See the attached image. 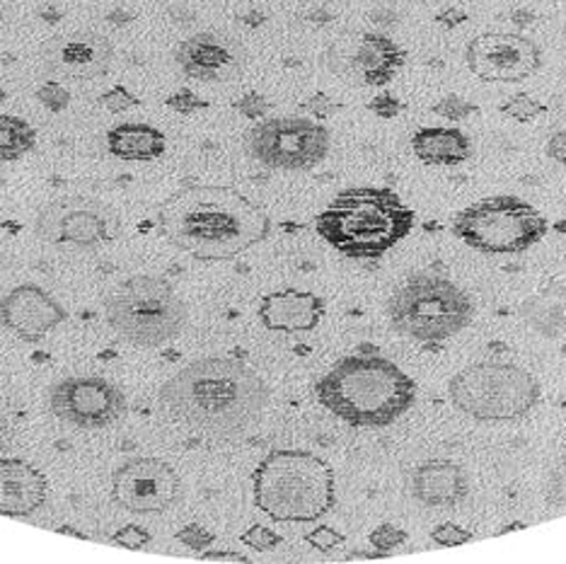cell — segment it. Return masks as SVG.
I'll return each instance as SVG.
<instances>
[{
  "instance_id": "6da1fadb",
  "label": "cell",
  "mask_w": 566,
  "mask_h": 564,
  "mask_svg": "<svg viewBox=\"0 0 566 564\" xmlns=\"http://www.w3.org/2000/svg\"><path fill=\"white\" fill-rule=\"evenodd\" d=\"M163 238L199 262H230L272 236V218L233 187L189 185L158 209Z\"/></svg>"
},
{
  "instance_id": "7a4b0ae2",
  "label": "cell",
  "mask_w": 566,
  "mask_h": 564,
  "mask_svg": "<svg viewBox=\"0 0 566 564\" xmlns=\"http://www.w3.org/2000/svg\"><path fill=\"white\" fill-rule=\"evenodd\" d=\"M269 397L272 390L252 366L228 356H206L165 383L160 407L177 425L235 436L262 419Z\"/></svg>"
},
{
  "instance_id": "3957f363",
  "label": "cell",
  "mask_w": 566,
  "mask_h": 564,
  "mask_svg": "<svg viewBox=\"0 0 566 564\" xmlns=\"http://www.w3.org/2000/svg\"><path fill=\"white\" fill-rule=\"evenodd\" d=\"M317 403L356 429H382L417 403V383L390 358L352 354L339 358L315 386Z\"/></svg>"
},
{
  "instance_id": "277c9868",
  "label": "cell",
  "mask_w": 566,
  "mask_h": 564,
  "mask_svg": "<svg viewBox=\"0 0 566 564\" xmlns=\"http://www.w3.org/2000/svg\"><path fill=\"white\" fill-rule=\"evenodd\" d=\"M417 216L385 187L344 189L315 218L319 238L349 260H380L411 233Z\"/></svg>"
},
{
  "instance_id": "5b68a950",
  "label": "cell",
  "mask_w": 566,
  "mask_h": 564,
  "mask_svg": "<svg viewBox=\"0 0 566 564\" xmlns=\"http://www.w3.org/2000/svg\"><path fill=\"white\" fill-rule=\"evenodd\" d=\"M256 509L279 523H313L337 504L334 470L301 448H279L262 458L252 476Z\"/></svg>"
},
{
  "instance_id": "8992f818",
  "label": "cell",
  "mask_w": 566,
  "mask_h": 564,
  "mask_svg": "<svg viewBox=\"0 0 566 564\" xmlns=\"http://www.w3.org/2000/svg\"><path fill=\"white\" fill-rule=\"evenodd\" d=\"M105 320L124 342L153 349L182 335L189 307L170 281L132 276L105 299Z\"/></svg>"
},
{
  "instance_id": "52a82bcc",
  "label": "cell",
  "mask_w": 566,
  "mask_h": 564,
  "mask_svg": "<svg viewBox=\"0 0 566 564\" xmlns=\"http://www.w3.org/2000/svg\"><path fill=\"white\" fill-rule=\"evenodd\" d=\"M390 325L407 340L436 344L455 337L474 320V303L455 281L436 274L407 279L388 301Z\"/></svg>"
},
{
  "instance_id": "ba28073f",
  "label": "cell",
  "mask_w": 566,
  "mask_h": 564,
  "mask_svg": "<svg viewBox=\"0 0 566 564\" xmlns=\"http://www.w3.org/2000/svg\"><path fill=\"white\" fill-rule=\"evenodd\" d=\"M448 400L470 419L513 421L533 412L539 403V383L516 364L482 362L448 380Z\"/></svg>"
},
{
  "instance_id": "9c48e42d",
  "label": "cell",
  "mask_w": 566,
  "mask_h": 564,
  "mask_svg": "<svg viewBox=\"0 0 566 564\" xmlns=\"http://www.w3.org/2000/svg\"><path fill=\"white\" fill-rule=\"evenodd\" d=\"M549 223L518 197H489L453 218V236L468 248L486 254H518L547 236Z\"/></svg>"
},
{
  "instance_id": "30bf717a",
  "label": "cell",
  "mask_w": 566,
  "mask_h": 564,
  "mask_svg": "<svg viewBox=\"0 0 566 564\" xmlns=\"http://www.w3.org/2000/svg\"><path fill=\"white\" fill-rule=\"evenodd\" d=\"M250 156L269 170L305 173L329 156L327 126L305 117H274L254 124L244 138Z\"/></svg>"
},
{
  "instance_id": "8fae6325",
  "label": "cell",
  "mask_w": 566,
  "mask_h": 564,
  "mask_svg": "<svg viewBox=\"0 0 566 564\" xmlns=\"http://www.w3.org/2000/svg\"><path fill=\"white\" fill-rule=\"evenodd\" d=\"M49 409L63 425L83 431L117 427L128 405L119 386L99 376H69L49 390Z\"/></svg>"
},
{
  "instance_id": "7c38bea8",
  "label": "cell",
  "mask_w": 566,
  "mask_h": 564,
  "mask_svg": "<svg viewBox=\"0 0 566 564\" xmlns=\"http://www.w3.org/2000/svg\"><path fill=\"white\" fill-rule=\"evenodd\" d=\"M182 478L160 458H132L112 476V502L138 516L165 514L182 502Z\"/></svg>"
},
{
  "instance_id": "4fadbf2b",
  "label": "cell",
  "mask_w": 566,
  "mask_h": 564,
  "mask_svg": "<svg viewBox=\"0 0 566 564\" xmlns=\"http://www.w3.org/2000/svg\"><path fill=\"white\" fill-rule=\"evenodd\" d=\"M34 233L49 246L97 248L117 236V216L95 199L63 197L44 203L34 218Z\"/></svg>"
},
{
  "instance_id": "5bb4252c",
  "label": "cell",
  "mask_w": 566,
  "mask_h": 564,
  "mask_svg": "<svg viewBox=\"0 0 566 564\" xmlns=\"http://www.w3.org/2000/svg\"><path fill=\"white\" fill-rule=\"evenodd\" d=\"M465 63L484 83H523L543 69V49L516 32H484L468 42Z\"/></svg>"
},
{
  "instance_id": "9a60e30c",
  "label": "cell",
  "mask_w": 566,
  "mask_h": 564,
  "mask_svg": "<svg viewBox=\"0 0 566 564\" xmlns=\"http://www.w3.org/2000/svg\"><path fill=\"white\" fill-rule=\"evenodd\" d=\"M114 61V44L97 32H71L49 40L42 63L49 73L66 81L102 79Z\"/></svg>"
},
{
  "instance_id": "2e32d148",
  "label": "cell",
  "mask_w": 566,
  "mask_h": 564,
  "mask_svg": "<svg viewBox=\"0 0 566 564\" xmlns=\"http://www.w3.org/2000/svg\"><path fill=\"white\" fill-rule=\"evenodd\" d=\"M175 61L187 79L199 83H230L242 73L244 54L238 42L223 34L199 32L177 44Z\"/></svg>"
},
{
  "instance_id": "e0dca14e",
  "label": "cell",
  "mask_w": 566,
  "mask_h": 564,
  "mask_svg": "<svg viewBox=\"0 0 566 564\" xmlns=\"http://www.w3.org/2000/svg\"><path fill=\"white\" fill-rule=\"evenodd\" d=\"M66 320V307L36 284H20L0 299V325L24 342L44 340Z\"/></svg>"
},
{
  "instance_id": "ac0fdd59",
  "label": "cell",
  "mask_w": 566,
  "mask_h": 564,
  "mask_svg": "<svg viewBox=\"0 0 566 564\" xmlns=\"http://www.w3.org/2000/svg\"><path fill=\"white\" fill-rule=\"evenodd\" d=\"M49 482L22 458H0V516L30 519L46 504Z\"/></svg>"
},
{
  "instance_id": "d6986e66",
  "label": "cell",
  "mask_w": 566,
  "mask_h": 564,
  "mask_svg": "<svg viewBox=\"0 0 566 564\" xmlns=\"http://www.w3.org/2000/svg\"><path fill=\"white\" fill-rule=\"evenodd\" d=\"M327 305L313 291L281 289L266 293L260 303V323L272 332H311L325 317Z\"/></svg>"
},
{
  "instance_id": "ffe728a7",
  "label": "cell",
  "mask_w": 566,
  "mask_h": 564,
  "mask_svg": "<svg viewBox=\"0 0 566 564\" xmlns=\"http://www.w3.org/2000/svg\"><path fill=\"white\" fill-rule=\"evenodd\" d=\"M407 490L423 506L450 509L468 499L470 478L453 460H429L411 472Z\"/></svg>"
},
{
  "instance_id": "44dd1931",
  "label": "cell",
  "mask_w": 566,
  "mask_h": 564,
  "mask_svg": "<svg viewBox=\"0 0 566 564\" xmlns=\"http://www.w3.org/2000/svg\"><path fill=\"white\" fill-rule=\"evenodd\" d=\"M407 61L405 49L392 42L390 36L378 32H366L358 42L354 54V66L361 73L366 85H388L397 73L402 71Z\"/></svg>"
},
{
  "instance_id": "7402d4cb",
  "label": "cell",
  "mask_w": 566,
  "mask_h": 564,
  "mask_svg": "<svg viewBox=\"0 0 566 564\" xmlns=\"http://www.w3.org/2000/svg\"><path fill=\"white\" fill-rule=\"evenodd\" d=\"M411 150L423 165L455 168V165L470 160L472 140L455 126H423L411 136Z\"/></svg>"
},
{
  "instance_id": "603a6c76",
  "label": "cell",
  "mask_w": 566,
  "mask_h": 564,
  "mask_svg": "<svg viewBox=\"0 0 566 564\" xmlns=\"http://www.w3.org/2000/svg\"><path fill=\"white\" fill-rule=\"evenodd\" d=\"M107 148L119 160L150 163L163 156L167 148V138L156 126L144 122H126L109 129Z\"/></svg>"
},
{
  "instance_id": "cb8c5ba5",
  "label": "cell",
  "mask_w": 566,
  "mask_h": 564,
  "mask_svg": "<svg viewBox=\"0 0 566 564\" xmlns=\"http://www.w3.org/2000/svg\"><path fill=\"white\" fill-rule=\"evenodd\" d=\"M523 323L547 340L566 337V289L547 286L533 293L518 307Z\"/></svg>"
},
{
  "instance_id": "d4e9b609",
  "label": "cell",
  "mask_w": 566,
  "mask_h": 564,
  "mask_svg": "<svg viewBox=\"0 0 566 564\" xmlns=\"http://www.w3.org/2000/svg\"><path fill=\"white\" fill-rule=\"evenodd\" d=\"M36 146V132L30 122L12 114H0V163H12L28 156Z\"/></svg>"
},
{
  "instance_id": "484cf974",
  "label": "cell",
  "mask_w": 566,
  "mask_h": 564,
  "mask_svg": "<svg viewBox=\"0 0 566 564\" xmlns=\"http://www.w3.org/2000/svg\"><path fill=\"white\" fill-rule=\"evenodd\" d=\"M499 109H501V114H506V117L516 119V122H521V124H527V122L537 119L539 114H545V112H547V105H543V102H537V100L531 97V95L518 93V95L509 97Z\"/></svg>"
},
{
  "instance_id": "4316f807",
  "label": "cell",
  "mask_w": 566,
  "mask_h": 564,
  "mask_svg": "<svg viewBox=\"0 0 566 564\" xmlns=\"http://www.w3.org/2000/svg\"><path fill=\"white\" fill-rule=\"evenodd\" d=\"M431 112L439 114V117H443L448 122H465L472 117V114H478L480 107L460 95H446L443 100L436 102Z\"/></svg>"
},
{
  "instance_id": "83f0119b",
  "label": "cell",
  "mask_w": 566,
  "mask_h": 564,
  "mask_svg": "<svg viewBox=\"0 0 566 564\" xmlns=\"http://www.w3.org/2000/svg\"><path fill=\"white\" fill-rule=\"evenodd\" d=\"M34 97H36V102H40L44 109L54 112V114L66 112L69 105H71V93L59 81H46L44 85L36 87Z\"/></svg>"
},
{
  "instance_id": "f1b7e54d",
  "label": "cell",
  "mask_w": 566,
  "mask_h": 564,
  "mask_svg": "<svg viewBox=\"0 0 566 564\" xmlns=\"http://www.w3.org/2000/svg\"><path fill=\"white\" fill-rule=\"evenodd\" d=\"M545 502L552 509H566V458L549 470L545 480Z\"/></svg>"
},
{
  "instance_id": "f546056e",
  "label": "cell",
  "mask_w": 566,
  "mask_h": 564,
  "mask_svg": "<svg viewBox=\"0 0 566 564\" xmlns=\"http://www.w3.org/2000/svg\"><path fill=\"white\" fill-rule=\"evenodd\" d=\"M165 105L170 107L172 112H177V114H185V117H189V114H197V112H203V109H209L211 105L206 100H201L195 90H189V87H179L175 95H170L165 100Z\"/></svg>"
},
{
  "instance_id": "4dcf8cb0",
  "label": "cell",
  "mask_w": 566,
  "mask_h": 564,
  "mask_svg": "<svg viewBox=\"0 0 566 564\" xmlns=\"http://www.w3.org/2000/svg\"><path fill=\"white\" fill-rule=\"evenodd\" d=\"M402 543H407V533L392 523H382L370 533V545L380 550V555H388L390 550H397Z\"/></svg>"
},
{
  "instance_id": "1f68e13d",
  "label": "cell",
  "mask_w": 566,
  "mask_h": 564,
  "mask_svg": "<svg viewBox=\"0 0 566 564\" xmlns=\"http://www.w3.org/2000/svg\"><path fill=\"white\" fill-rule=\"evenodd\" d=\"M240 541L248 547L256 550V553H269V550H274L276 545H281V535L272 529H266V525L256 523V525H252V529L242 533Z\"/></svg>"
},
{
  "instance_id": "d6a6232c",
  "label": "cell",
  "mask_w": 566,
  "mask_h": 564,
  "mask_svg": "<svg viewBox=\"0 0 566 564\" xmlns=\"http://www.w3.org/2000/svg\"><path fill=\"white\" fill-rule=\"evenodd\" d=\"M99 105L112 114H122V112L138 107L140 100L134 93H128L124 85H114L112 90H107V93L99 95Z\"/></svg>"
},
{
  "instance_id": "836d02e7",
  "label": "cell",
  "mask_w": 566,
  "mask_h": 564,
  "mask_svg": "<svg viewBox=\"0 0 566 564\" xmlns=\"http://www.w3.org/2000/svg\"><path fill=\"white\" fill-rule=\"evenodd\" d=\"M431 541L441 547H458L472 541V533L458 523H441L431 531Z\"/></svg>"
},
{
  "instance_id": "e575fe53",
  "label": "cell",
  "mask_w": 566,
  "mask_h": 564,
  "mask_svg": "<svg viewBox=\"0 0 566 564\" xmlns=\"http://www.w3.org/2000/svg\"><path fill=\"white\" fill-rule=\"evenodd\" d=\"M244 119H252V122H262L269 109H272V102H269L264 95L260 93H248L242 95L235 105H233Z\"/></svg>"
},
{
  "instance_id": "d590c367",
  "label": "cell",
  "mask_w": 566,
  "mask_h": 564,
  "mask_svg": "<svg viewBox=\"0 0 566 564\" xmlns=\"http://www.w3.org/2000/svg\"><path fill=\"white\" fill-rule=\"evenodd\" d=\"M150 541H153L150 531H146L144 525H134V523L124 525V529L114 533L112 537L114 545L126 547V550H144L146 545H150Z\"/></svg>"
},
{
  "instance_id": "8d00e7d4",
  "label": "cell",
  "mask_w": 566,
  "mask_h": 564,
  "mask_svg": "<svg viewBox=\"0 0 566 564\" xmlns=\"http://www.w3.org/2000/svg\"><path fill=\"white\" fill-rule=\"evenodd\" d=\"M177 541L187 545V547H191V550H209L216 541V535L209 529H203V525H199V523H189L177 533Z\"/></svg>"
},
{
  "instance_id": "74e56055",
  "label": "cell",
  "mask_w": 566,
  "mask_h": 564,
  "mask_svg": "<svg viewBox=\"0 0 566 564\" xmlns=\"http://www.w3.org/2000/svg\"><path fill=\"white\" fill-rule=\"evenodd\" d=\"M305 541L311 543L315 550H319V553H332L334 547L344 545L346 537L339 531L329 529V525H319V529H315L313 533L305 535Z\"/></svg>"
},
{
  "instance_id": "f35d334b",
  "label": "cell",
  "mask_w": 566,
  "mask_h": 564,
  "mask_svg": "<svg viewBox=\"0 0 566 564\" xmlns=\"http://www.w3.org/2000/svg\"><path fill=\"white\" fill-rule=\"evenodd\" d=\"M368 109L376 114V117H380V119H395V117H400L402 102L397 100L395 95H390V93H380L378 97H373L368 102Z\"/></svg>"
},
{
  "instance_id": "ab89813d",
  "label": "cell",
  "mask_w": 566,
  "mask_h": 564,
  "mask_svg": "<svg viewBox=\"0 0 566 564\" xmlns=\"http://www.w3.org/2000/svg\"><path fill=\"white\" fill-rule=\"evenodd\" d=\"M307 112L313 114V117H317V119H329L334 112L339 109V105L337 102H334L329 95H325V93H315L311 100L305 102L303 105Z\"/></svg>"
},
{
  "instance_id": "60d3db41",
  "label": "cell",
  "mask_w": 566,
  "mask_h": 564,
  "mask_svg": "<svg viewBox=\"0 0 566 564\" xmlns=\"http://www.w3.org/2000/svg\"><path fill=\"white\" fill-rule=\"evenodd\" d=\"M465 22H468V12L460 8H446L439 12V15H436V24H441V28H446V30H455Z\"/></svg>"
},
{
  "instance_id": "b9f144b4",
  "label": "cell",
  "mask_w": 566,
  "mask_h": 564,
  "mask_svg": "<svg viewBox=\"0 0 566 564\" xmlns=\"http://www.w3.org/2000/svg\"><path fill=\"white\" fill-rule=\"evenodd\" d=\"M545 150H547V156L552 160L564 165V168H566V129H562V132H557L555 136H552L547 140V148Z\"/></svg>"
},
{
  "instance_id": "7bdbcfd3",
  "label": "cell",
  "mask_w": 566,
  "mask_h": 564,
  "mask_svg": "<svg viewBox=\"0 0 566 564\" xmlns=\"http://www.w3.org/2000/svg\"><path fill=\"white\" fill-rule=\"evenodd\" d=\"M203 562H250L248 555L230 553V550H209V553H201Z\"/></svg>"
},
{
  "instance_id": "ee69618b",
  "label": "cell",
  "mask_w": 566,
  "mask_h": 564,
  "mask_svg": "<svg viewBox=\"0 0 566 564\" xmlns=\"http://www.w3.org/2000/svg\"><path fill=\"white\" fill-rule=\"evenodd\" d=\"M59 533H66V535H75V537H83V541H85V537H87V535H83L81 531H75V529H71V525H61V529H59Z\"/></svg>"
},
{
  "instance_id": "f6af8a7d",
  "label": "cell",
  "mask_w": 566,
  "mask_h": 564,
  "mask_svg": "<svg viewBox=\"0 0 566 564\" xmlns=\"http://www.w3.org/2000/svg\"><path fill=\"white\" fill-rule=\"evenodd\" d=\"M518 529H525V523H511V525H504V529L499 531V535H504V533H511V531H518Z\"/></svg>"
},
{
  "instance_id": "bcb514c9",
  "label": "cell",
  "mask_w": 566,
  "mask_h": 564,
  "mask_svg": "<svg viewBox=\"0 0 566 564\" xmlns=\"http://www.w3.org/2000/svg\"><path fill=\"white\" fill-rule=\"evenodd\" d=\"M6 97H8V95H6V90H3V87H0V105H3V102H6Z\"/></svg>"
},
{
  "instance_id": "7dc6e473",
  "label": "cell",
  "mask_w": 566,
  "mask_h": 564,
  "mask_svg": "<svg viewBox=\"0 0 566 564\" xmlns=\"http://www.w3.org/2000/svg\"><path fill=\"white\" fill-rule=\"evenodd\" d=\"M283 3H305V0H283Z\"/></svg>"
}]
</instances>
